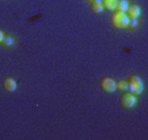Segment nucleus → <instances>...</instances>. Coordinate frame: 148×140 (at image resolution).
Returning a JSON list of instances; mask_svg holds the SVG:
<instances>
[{
    "label": "nucleus",
    "instance_id": "nucleus-5",
    "mask_svg": "<svg viewBox=\"0 0 148 140\" xmlns=\"http://www.w3.org/2000/svg\"><path fill=\"white\" fill-rule=\"evenodd\" d=\"M1 87H3V89L5 90V92L8 93H12L16 90V81H14L12 77H4L3 80H1Z\"/></svg>",
    "mask_w": 148,
    "mask_h": 140
},
{
    "label": "nucleus",
    "instance_id": "nucleus-9",
    "mask_svg": "<svg viewBox=\"0 0 148 140\" xmlns=\"http://www.w3.org/2000/svg\"><path fill=\"white\" fill-rule=\"evenodd\" d=\"M14 43V39L12 38L9 34H4L3 39H1V45L4 46V47H12Z\"/></svg>",
    "mask_w": 148,
    "mask_h": 140
},
{
    "label": "nucleus",
    "instance_id": "nucleus-3",
    "mask_svg": "<svg viewBox=\"0 0 148 140\" xmlns=\"http://www.w3.org/2000/svg\"><path fill=\"white\" fill-rule=\"evenodd\" d=\"M135 102H136V98H135L134 94H131V93H129V92H122V94H121V97H119L121 107H123V109H126V110L132 109V107L135 106Z\"/></svg>",
    "mask_w": 148,
    "mask_h": 140
},
{
    "label": "nucleus",
    "instance_id": "nucleus-7",
    "mask_svg": "<svg viewBox=\"0 0 148 140\" xmlns=\"http://www.w3.org/2000/svg\"><path fill=\"white\" fill-rule=\"evenodd\" d=\"M101 4H102L103 9H106V11H114L117 0H101Z\"/></svg>",
    "mask_w": 148,
    "mask_h": 140
},
{
    "label": "nucleus",
    "instance_id": "nucleus-8",
    "mask_svg": "<svg viewBox=\"0 0 148 140\" xmlns=\"http://www.w3.org/2000/svg\"><path fill=\"white\" fill-rule=\"evenodd\" d=\"M90 11H92V13H101V12L103 11V7L102 4H101V1H93V3H90Z\"/></svg>",
    "mask_w": 148,
    "mask_h": 140
},
{
    "label": "nucleus",
    "instance_id": "nucleus-10",
    "mask_svg": "<svg viewBox=\"0 0 148 140\" xmlns=\"http://www.w3.org/2000/svg\"><path fill=\"white\" fill-rule=\"evenodd\" d=\"M127 7H129V3H127V0H117V4H115V11L126 12Z\"/></svg>",
    "mask_w": 148,
    "mask_h": 140
},
{
    "label": "nucleus",
    "instance_id": "nucleus-11",
    "mask_svg": "<svg viewBox=\"0 0 148 140\" xmlns=\"http://www.w3.org/2000/svg\"><path fill=\"white\" fill-rule=\"evenodd\" d=\"M115 90H119V92H127V83H126V80H121V81L115 83Z\"/></svg>",
    "mask_w": 148,
    "mask_h": 140
},
{
    "label": "nucleus",
    "instance_id": "nucleus-12",
    "mask_svg": "<svg viewBox=\"0 0 148 140\" xmlns=\"http://www.w3.org/2000/svg\"><path fill=\"white\" fill-rule=\"evenodd\" d=\"M138 25V21L136 18H130L129 21V25H127V28H135V26Z\"/></svg>",
    "mask_w": 148,
    "mask_h": 140
},
{
    "label": "nucleus",
    "instance_id": "nucleus-4",
    "mask_svg": "<svg viewBox=\"0 0 148 140\" xmlns=\"http://www.w3.org/2000/svg\"><path fill=\"white\" fill-rule=\"evenodd\" d=\"M100 88L103 93H114L115 92V81L112 77H102L100 80Z\"/></svg>",
    "mask_w": 148,
    "mask_h": 140
},
{
    "label": "nucleus",
    "instance_id": "nucleus-2",
    "mask_svg": "<svg viewBox=\"0 0 148 140\" xmlns=\"http://www.w3.org/2000/svg\"><path fill=\"white\" fill-rule=\"evenodd\" d=\"M126 83H127V92L131 93V94H134L135 97L139 94H142L143 92V83L142 80H140L139 76H135V75H131L127 77V80H126Z\"/></svg>",
    "mask_w": 148,
    "mask_h": 140
},
{
    "label": "nucleus",
    "instance_id": "nucleus-14",
    "mask_svg": "<svg viewBox=\"0 0 148 140\" xmlns=\"http://www.w3.org/2000/svg\"><path fill=\"white\" fill-rule=\"evenodd\" d=\"M89 3H93V1H101V0H88Z\"/></svg>",
    "mask_w": 148,
    "mask_h": 140
},
{
    "label": "nucleus",
    "instance_id": "nucleus-13",
    "mask_svg": "<svg viewBox=\"0 0 148 140\" xmlns=\"http://www.w3.org/2000/svg\"><path fill=\"white\" fill-rule=\"evenodd\" d=\"M3 37H4V33L0 30V43H1V39H3Z\"/></svg>",
    "mask_w": 148,
    "mask_h": 140
},
{
    "label": "nucleus",
    "instance_id": "nucleus-1",
    "mask_svg": "<svg viewBox=\"0 0 148 140\" xmlns=\"http://www.w3.org/2000/svg\"><path fill=\"white\" fill-rule=\"evenodd\" d=\"M130 18L125 14V12H119V11H113L112 16H110V24L113 28L115 29H126L129 25Z\"/></svg>",
    "mask_w": 148,
    "mask_h": 140
},
{
    "label": "nucleus",
    "instance_id": "nucleus-6",
    "mask_svg": "<svg viewBox=\"0 0 148 140\" xmlns=\"http://www.w3.org/2000/svg\"><path fill=\"white\" fill-rule=\"evenodd\" d=\"M125 14L129 17V18H138V17L140 16V8L136 4H131V5L127 7Z\"/></svg>",
    "mask_w": 148,
    "mask_h": 140
}]
</instances>
